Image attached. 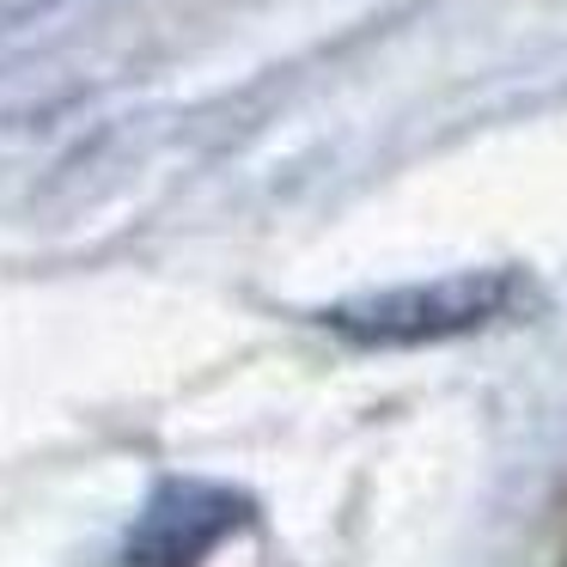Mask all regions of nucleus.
I'll use <instances>...</instances> for the list:
<instances>
[{
  "instance_id": "f257e3e1",
  "label": "nucleus",
  "mask_w": 567,
  "mask_h": 567,
  "mask_svg": "<svg viewBox=\"0 0 567 567\" xmlns=\"http://www.w3.org/2000/svg\"><path fill=\"white\" fill-rule=\"evenodd\" d=\"M238 518H245V506L233 494L202 488V482H165L128 537L123 567H196Z\"/></svg>"
}]
</instances>
